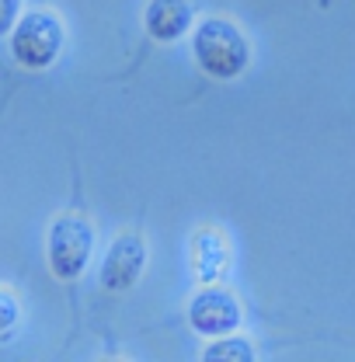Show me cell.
Listing matches in <instances>:
<instances>
[{
    "mask_svg": "<svg viewBox=\"0 0 355 362\" xmlns=\"http://www.w3.org/2000/svg\"><path fill=\"white\" fill-rule=\"evenodd\" d=\"M143 269H146V244H143V237L139 233H122V237H115V244L105 255L101 286L108 293H129L136 282L143 279Z\"/></svg>",
    "mask_w": 355,
    "mask_h": 362,
    "instance_id": "obj_5",
    "label": "cell"
},
{
    "mask_svg": "<svg viewBox=\"0 0 355 362\" xmlns=\"http://www.w3.org/2000/svg\"><path fill=\"white\" fill-rule=\"evenodd\" d=\"M18 18H21V0H0V39L11 35Z\"/></svg>",
    "mask_w": 355,
    "mask_h": 362,
    "instance_id": "obj_10",
    "label": "cell"
},
{
    "mask_svg": "<svg viewBox=\"0 0 355 362\" xmlns=\"http://www.w3.org/2000/svg\"><path fill=\"white\" fill-rule=\"evenodd\" d=\"M18 317H21V307H18L14 293L0 289V334H7V331L18 324Z\"/></svg>",
    "mask_w": 355,
    "mask_h": 362,
    "instance_id": "obj_9",
    "label": "cell"
},
{
    "mask_svg": "<svg viewBox=\"0 0 355 362\" xmlns=\"http://www.w3.org/2000/svg\"><path fill=\"white\" fill-rule=\"evenodd\" d=\"M202 359L206 362H251L255 359V349H251V341L248 338H230V334H223V338H213V345L202 352Z\"/></svg>",
    "mask_w": 355,
    "mask_h": 362,
    "instance_id": "obj_8",
    "label": "cell"
},
{
    "mask_svg": "<svg viewBox=\"0 0 355 362\" xmlns=\"http://www.w3.org/2000/svg\"><path fill=\"white\" fill-rule=\"evenodd\" d=\"M192 56L216 81H233L251 63V42L230 18H202L192 28Z\"/></svg>",
    "mask_w": 355,
    "mask_h": 362,
    "instance_id": "obj_1",
    "label": "cell"
},
{
    "mask_svg": "<svg viewBox=\"0 0 355 362\" xmlns=\"http://www.w3.org/2000/svg\"><path fill=\"white\" fill-rule=\"evenodd\" d=\"M91 255H94V226L84 216L66 213L49 226V269L56 279L63 282L81 279L91 265Z\"/></svg>",
    "mask_w": 355,
    "mask_h": 362,
    "instance_id": "obj_3",
    "label": "cell"
},
{
    "mask_svg": "<svg viewBox=\"0 0 355 362\" xmlns=\"http://www.w3.org/2000/svg\"><path fill=\"white\" fill-rule=\"evenodd\" d=\"M192 4L188 0H150L143 11V28L153 42H178L192 28Z\"/></svg>",
    "mask_w": 355,
    "mask_h": 362,
    "instance_id": "obj_6",
    "label": "cell"
},
{
    "mask_svg": "<svg viewBox=\"0 0 355 362\" xmlns=\"http://www.w3.org/2000/svg\"><path fill=\"white\" fill-rule=\"evenodd\" d=\"M192 255H195V275L202 282H216L230 265V247H226L220 230H199L195 244H192Z\"/></svg>",
    "mask_w": 355,
    "mask_h": 362,
    "instance_id": "obj_7",
    "label": "cell"
},
{
    "mask_svg": "<svg viewBox=\"0 0 355 362\" xmlns=\"http://www.w3.org/2000/svg\"><path fill=\"white\" fill-rule=\"evenodd\" d=\"M244 320V310L237 303L233 293H226L220 286H206L202 293L192 296L188 303V324L195 334L202 338H223V334H233Z\"/></svg>",
    "mask_w": 355,
    "mask_h": 362,
    "instance_id": "obj_4",
    "label": "cell"
},
{
    "mask_svg": "<svg viewBox=\"0 0 355 362\" xmlns=\"http://www.w3.org/2000/svg\"><path fill=\"white\" fill-rule=\"evenodd\" d=\"M66 42L63 21L52 11H32L21 14L18 25L11 28V52L25 70H45L59 59Z\"/></svg>",
    "mask_w": 355,
    "mask_h": 362,
    "instance_id": "obj_2",
    "label": "cell"
}]
</instances>
